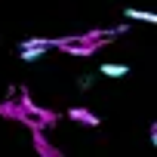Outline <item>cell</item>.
<instances>
[{
  "instance_id": "1",
  "label": "cell",
  "mask_w": 157,
  "mask_h": 157,
  "mask_svg": "<svg viewBox=\"0 0 157 157\" xmlns=\"http://www.w3.org/2000/svg\"><path fill=\"white\" fill-rule=\"evenodd\" d=\"M19 108H22V114L28 117V126L31 129H46V126H56V114L52 111H46V108H37L31 99H28V93L22 90V96H19Z\"/></svg>"
},
{
  "instance_id": "2",
  "label": "cell",
  "mask_w": 157,
  "mask_h": 157,
  "mask_svg": "<svg viewBox=\"0 0 157 157\" xmlns=\"http://www.w3.org/2000/svg\"><path fill=\"white\" fill-rule=\"evenodd\" d=\"M46 49H52V40H46V37H34V40H25V43H22L19 56H22L25 62H31V59H37V56L46 52Z\"/></svg>"
},
{
  "instance_id": "3",
  "label": "cell",
  "mask_w": 157,
  "mask_h": 157,
  "mask_svg": "<svg viewBox=\"0 0 157 157\" xmlns=\"http://www.w3.org/2000/svg\"><path fill=\"white\" fill-rule=\"evenodd\" d=\"M31 139H34V151H37L40 157H62V151L52 148V142L43 136V129H31Z\"/></svg>"
},
{
  "instance_id": "4",
  "label": "cell",
  "mask_w": 157,
  "mask_h": 157,
  "mask_svg": "<svg viewBox=\"0 0 157 157\" xmlns=\"http://www.w3.org/2000/svg\"><path fill=\"white\" fill-rule=\"evenodd\" d=\"M68 117H71V120H77L80 126H99V123H102V120H99L93 111H86V108H71V111H68Z\"/></svg>"
},
{
  "instance_id": "5",
  "label": "cell",
  "mask_w": 157,
  "mask_h": 157,
  "mask_svg": "<svg viewBox=\"0 0 157 157\" xmlns=\"http://www.w3.org/2000/svg\"><path fill=\"white\" fill-rule=\"evenodd\" d=\"M99 71H102L105 77H123V74H126L129 68H126V65H120V62H105V65H102Z\"/></svg>"
},
{
  "instance_id": "6",
  "label": "cell",
  "mask_w": 157,
  "mask_h": 157,
  "mask_svg": "<svg viewBox=\"0 0 157 157\" xmlns=\"http://www.w3.org/2000/svg\"><path fill=\"white\" fill-rule=\"evenodd\" d=\"M123 16H126V19H139V22H148V25H154V22H157V16H154V13H142V10H132V6H129Z\"/></svg>"
}]
</instances>
